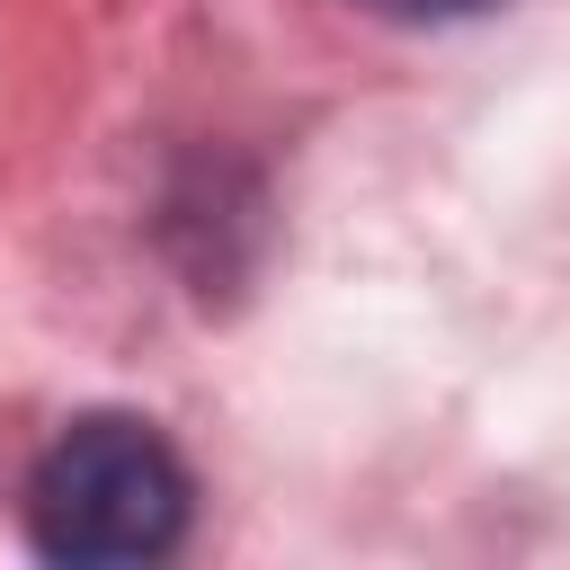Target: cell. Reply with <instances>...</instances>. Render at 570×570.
<instances>
[{"label": "cell", "instance_id": "cell-1", "mask_svg": "<svg viewBox=\"0 0 570 570\" xmlns=\"http://www.w3.org/2000/svg\"><path fill=\"white\" fill-rule=\"evenodd\" d=\"M187 463L151 419H71L27 472V534L71 570H134L187 534Z\"/></svg>", "mask_w": 570, "mask_h": 570}, {"label": "cell", "instance_id": "cell-2", "mask_svg": "<svg viewBox=\"0 0 570 570\" xmlns=\"http://www.w3.org/2000/svg\"><path fill=\"white\" fill-rule=\"evenodd\" d=\"M356 9H374V18H472V9H490V0H356Z\"/></svg>", "mask_w": 570, "mask_h": 570}]
</instances>
